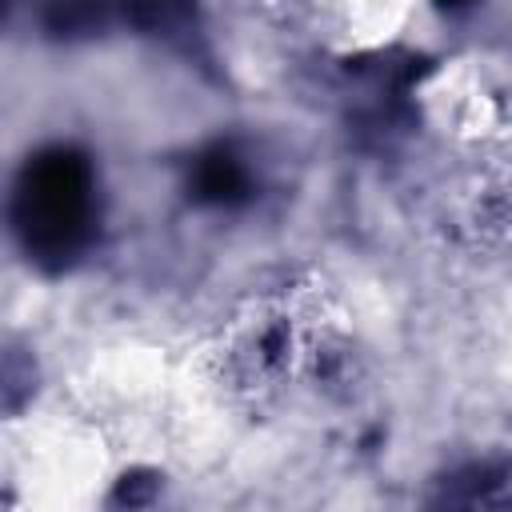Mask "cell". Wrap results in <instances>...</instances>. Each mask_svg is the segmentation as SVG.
<instances>
[{
    "label": "cell",
    "mask_w": 512,
    "mask_h": 512,
    "mask_svg": "<svg viewBox=\"0 0 512 512\" xmlns=\"http://www.w3.org/2000/svg\"><path fill=\"white\" fill-rule=\"evenodd\" d=\"M96 164L76 144H48L28 156L12 188V232L44 272L72 268L100 228Z\"/></svg>",
    "instance_id": "1"
},
{
    "label": "cell",
    "mask_w": 512,
    "mask_h": 512,
    "mask_svg": "<svg viewBox=\"0 0 512 512\" xmlns=\"http://www.w3.org/2000/svg\"><path fill=\"white\" fill-rule=\"evenodd\" d=\"M188 200L204 208H240L256 196V168L232 144H208L188 160Z\"/></svg>",
    "instance_id": "2"
},
{
    "label": "cell",
    "mask_w": 512,
    "mask_h": 512,
    "mask_svg": "<svg viewBox=\"0 0 512 512\" xmlns=\"http://www.w3.org/2000/svg\"><path fill=\"white\" fill-rule=\"evenodd\" d=\"M124 24L184 52V56H200L204 48V24H200V8L196 0H120Z\"/></svg>",
    "instance_id": "3"
},
{
    "label": "cell",
    "mask_w": 512,
    "mask_h": 512,
    "mask_svg": "<svg viewBox=\"0 0 512 512\" xmlns=\"http://www.w3.org/2000/svg\"><path fill=\"white\" fill-rule=\"evenodd\" d=\"M40 24L56 40H92L124 24L120 0H44Z\"/></svg>",
    "instance_id": "4"
},
{
    "label": "cell",
    "mask_w": 512,
    "mask_h": 512,
    "mask_svg": "<svg viewBox=\"0 0 512 512\" xmlns=\"http://www.w3.org/2000/svg\"><path fill=\"white\" fill-rule=\"evenodd\" d=\"M36 384H40V364H36V356H32L20 340L0 336V420L20 416V412L32 404Z\"/></svg>",
    "instance_id": "5"
},
{
    "label": "cell",
    "mask_w": 512,
    "mask_h": 512,
    "mask_svg": "<svg viewBox=\"0 0 512 512\" xmlns=\"http://www.w3.org/2000/svg\"><path fill=\"white\" fill-rule=\"evenodd\" d=\"M156 488H160V476L148 472V468H132L116 480V492H112V504H128V508H140V504H152L156 500Z\"/></svg>",
    "instance_id": "6"
},
{
    "label": "cell",
    "mask_w": 512,
    "mask_h": 512,
    "mask_svg": "<svg viewBox=\"0 0 512 512\" xmlns=\"http://www.w3.org/2000/svg\"><path fill=\"white\" fill-rule=\"evenodd\" d=\"M440 8H448V12H460V8H468V4H476V0H436Z\"/></svg>",
    "instance_id": "7"
}]
</instances>
